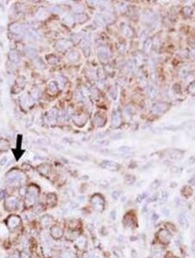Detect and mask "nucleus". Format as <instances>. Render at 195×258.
Here are the masks:
<instances>
[{
  "label": "nucleus",
  "instance_id": "1",
  "mask_svg": "<svg viewBox=\"0 0 195 258\" xmlns=\"http://www.w3.org/2000/svg\"><path fill=\"white\" fill-rule=\"evenodd\" d=\"M26 176L18 170H12L6 176V182L12 186L21 185L25 183Z\"/></svg>",
  "mask_w": 195,
  "mask_h": 258
},
{
  "label": "nucleus",
  "instance_id": "2",
  "mask_svg": "<svg viewBox=\"0 0 195 258\" xmlns=\"http://www.w3.org/2000/svg\"><path fill=\"white\" fill-rule=\"evenodd\" d=\"M39 195V189L36 185H31L25 193V201L24 204L26 208H31L36 204Z\"/></svg>",
  "mask_w": 195,
  "mask_h": 258
},
{
  "label": "nucleus",
  "instance_id": "3",
  "mask_svg": "<svg viewBox=\"0 0 195 258\" xmlns=\"http://www.w3.org/2000/svg\"><path fill=\"white\" fill-rule=\"evenodd\" d=\"M90 204L96 211L102 212L104 210L105 200H104L103 196L100 194H96V195L92 196V197L90 198Z\"/></svg>",
  "mask_w": 195,
  "mask_h": 258
},
{
  "label": "nucleus",
  "instance_id": "4",
  "mask_svg": "<svg viewBox=\"0 0 195 258\" xmlns=\"http://www.w3.org/2000/svg\"><path fill=\"white\" fill-rule=\"evenodd\" d=\"M19 203H20L19 199L17 196H9L6 198L5 202H4V207H5L6 210H9V211L17 210L18 209Z\"/></svg>",
  "mask_w": 195,
  "mask_h": 258
},
{
  "label": "nucleus",
  "instance_id": "5",
  "mask_svg": "<svg viewBox=\"0 0 195 258\" xmlns=\"http://www.w3.org/2000/svg\"><path fill=\"white\" fill-rule=\"evenodd\" d=\"M22 223L21 217L18 215H11L7 217L6 219V225L10 230L16 229L18 226H20Z\"/></svg>",
  "mask_w": 195,
  "mask_h": 258
},
{
  "label": "nucleus",
  "instance_id": "6",
  "mask_svg": "<svg viewBox=\"0 0 195 258\" xmlns=\"http://www.w3.org/2000/svg\"><path fill=\"white\" fill-rule=\"evenodd\" d=\"M10 30H11V32H13L14 34L26 36V34L30 31V28L24 24H20L15 23V24H12L10 25Z\"/></svg>",
  "mask_w": 195,
  "mask_h": 258
},
{
  "label": "nucleus",
  "instance_id": "7",
  "mask_svg": "<svg viewBox=\"0 0 195 258\" xmlns=\"http://www.w3.org/2000/svg\"><path fill=\"white\" fill-rule=\"evenodd\" d=\"M64 230L60 226H51V228H50V236L53 239L59 240V239H61L62 237H64Z\"/></svg>",
  "mask_w": 195,
  "mask_h": 258
},
{
  "label": "nucleus",
  "instance_id": "8",
  "mask_svg": "<svg viewBox=\"0 0 195 258\" xmlns=\"http://www.w3.org/2000/svg\"><path fill=\"white\" fill-rule=\"evenodd\" d=\"M100 166H101L102 168H103V169H106V170L111 171H119L120 169V165L117 162L108 161V160L102 162L101 164H100Z\"/></svg>",
  "mask_w": 195,
  "mask_h": 258
},
{
  "label": "nucleus",
  "instance_id": "9",
  "mask_svg": "<svg viewBox=\"0 0 195 258\" xmlns=\"http://www.w3.org/2000/svg\"><path fill=\"white\" fill-rule=\"evenodd\" d=\"M158 237H159V240L161 241V243H162L164 244L168 243L172 239L171 234L168 232V230H166V229L160 230L158 233Z\"/></svg>",
  "mask_w": 195,
  "mask_h": 258
},
{
  "label": "nucleus",
  "instance_id": "10",
  "mask_svg": "<svg viewBox=\"0 0 195 258\" xmlns=\"http://www.w3.org/2000/svg\"><path fill=\"white\" fill-rule=\"evenodd\" d=\"M178 222H179L180 225L181 226L183 229H188L189 221H188V218L185 213H181L178 215Z\"/></svg>",
  "mask_w": 195,
  "mask_h": 258
},
{
  "label": "nucleus",
  "instance_id": "11",
  "mask_svg": "<svg viewBox=\"0 0 195 258\" xmlns=\"http://www.w3.org/2000/svg\"><path fill=\"white\" fill-rule=\"evenodd\" d=\"M167 109V104H164V103H159V104H155L153 106V112L155 114H159V113H162L164 111H166Z\"/></svg>",
  "mask_w": 195,
  "mask_h": 258
},
{
  "label": "nucleus",
  "instance_id": "12",
  "mask_svg": "<svg viewBox=\"0 0 195 258\" xmlns=\"http://www.w3.org/2000/svg\"><path fill=\"white\" fill-rule=\"evenodd\" d=\"M98 57H99L100 60H102V61H103V62L108 61V58H109L108 51L105 47H101V48L98 50Z\"/></svg>",
  "mask_w": 195,
  "mask_h": 258
},
{
  "label": "nucleus",
  "instance_id": "13",
  "mask_svg": "<svg viewBox=\"0 0 195 258\" xmlns=\"http://www.w3.org/2000/svg\"><path fill=\"white\" fill-rule=\"evenodd\" d=\"M111 125L114 128L118 127L121 123V115L118 111H114L112 114V118H111Z\"/></svg>",
  "mask_w": 195,
  "mask_h": 258
},
{
  "label": "nucleus",
  "instance_id": "14",
  "mask_svg": "<svg viewBox=\"0 0 195 258\" xmlns=\"http://www.w3.org/2000/svg\"><path fill=\"white\" fill-rule=\"evenodd\" d=\"M40 223H41L42 227L47 228V227H49V226H50L52 224V223H53V218H52L50 215H43V217L41 218Z\"/></svg>",
  "mask_w": 195,
  "mask_h": 258
},
{
  "label": "nucleus",
  "instance_id": "15",
  "mask_svg": "<svg viewBox=\"0 0 195 258\" xmlns=\"http://www.w3.org/2000/svg\"><path fill=\"white\" fill-rule=\"evenodd\" d=\"M76 247L78 248V249H80V250H84V248H86V244H87V240L85 237H77L76 240Z\"/></svg>",
  "mask_w": 195,
  "mask_h": 258
},
{
  "label": "nucleus",
  "instance_id": "16",
  "mask_svg": "<svg viewBox=\"0 0 195 258\" xmlns=\"http://www.w3.org/2000/svg\"><path fill=\"white\" fill-rule=\"evenodd\" d=\"M56 201H57V198H56V196L55 194H48V196L46 197V202H47V204L49 205L50 208L56 206Z\"/></svg>",
  "mask_w": 195,
  "mask_h": 258
},
{
  "label": "nucleus",
  "instance_id": "17",
  "mask_svg": "<svg viewBox=\"0 0 195 258\" xmlns=\"http://www.w3.org/2000/svg\"><path fill=\"white\" fill-rule=\"evenodd\" d=\"M69 46H70L69 41H68V40H66V39H62V40H60V41H58V42L56 43V47H57V49H59V51L66 50V49H68Z\"/></svg>",
  "mask_w": 195,
  "mask_h": 258
},
{
  "label": "nucleus",
  "instance_id": "18",
  "mask_svg": "<svg viewBox=\"0 0 195 258\" xmlns=\"http://www.w3.org/2000/svg\"><path fill=\"white\" fill-rule=\"evenodd\" d=\"M183 151H179V150H170L169 151V156L173 158V159H174V160H177V159H180V158H181L182 157V156H183Z\"/></svg>",
  "mask_w": 195,
  "mask_h": 258
},
{
  "label": "nucleus",
  "instance_id": "19",
  "mask_svg": "<svg viewBox=\"0 0 195 258\" xmlns=\"http://www.w3.org/2000/svg\"><path fill=\"white\" fill-rule=\"evenodd\" d=\"M87 119H86V117L84 116V115H78V116H76V118H74V122H75V123H76V125H78V126H83V124H85V123H86Z\"/></svg>",
  "mask_w": 195,
  "mask_h": 258
},
{
  "label": "nucleus",
  "instance_id": "20",
  "mask_svg": "<svg viewBox=\"0 0 195 258\" xmlns=\"http://www.w3.org/2000/svg\"><path fill=\"white\" fill-rule=\"evenodd\" d=\"M106 123V119L105 118L102 117L101 115H96L94 118V123L97 126V127H102L104 125V123Z\"/></svg>",
  "mask_w": 195,
  "mask_h": 258
},
{
  "label": "nucleus",
  "instance_id": "21",
  "mask_svg": "<svg viewBox=\"0 0 195 258\" xmlns=\"http://www.w3.org/2000/svg\"><path fill=\"white\" fill-rule=\"evenodd\" d=\"M37 170H38V171H39L40 174H42L43 176H47V175H49V173H50V165H48V164H43V165L39 166Z\"/></svg>",
  "mask_w": 195,
  "mask_h": 258
},
{
  "label": "nucleus",
  "instance_id": "22",
  "mask_svg": "<svg viewBox=\"0 0 195 258\" xmlns=\"http://www.w3.org/2000/svg\"><path fill=\"white\" fill-rule=\"evenodd\" d=\"M49 90L51 93H56L58 91V86H57V83L56 81H50L49 83Z\"/></svg>",
  "mask_w": 195,
  "mask_h": 258
},
{
  "label": "nucleus",
  "instance_id": "23",
  "mask_svg": "<svg viewBox=\"0 0 195 258\" xmlns=\"http://www.w3.org/2000/svg\"><path fill=\"white\" fill-rule=\"evenodd\" d=\"M163 249L161 246H154L153 248V255L155 257H159L162 255Z\"/></svg>",
  "mask_w": 195,
  "mask_h": 258
},
{
  "label": "nucleus",
  "instance_id": "24",
  "mask_svg": "<svg viewBox=\"0 0 195 258\" xmlns=\"http://www.w3.org/2000/svg\"><path fill=\"white\" fill-rule=\"evenodd\" d=\"M9 58L13 64H18L19 62V57L15 51H11L9 53Z\"/></svg>",
  "mask_w": 195,
  "mask_h": 258
},
{
  "label": "nucleus",
  "instance_id": "25",
  "mask_svg": "<svg viewBox=\"0 0 195 258\" xmlns=\"http://www.w3.org/2000/svg\"><path fill=\"white\" fill-rule=\"evenodd\" d=\"M57 117H58V110L56 109H53L50 111L49 113V120L50 122L51 121H56L57 119Z\"/></svg>",
  "mask_w": 195,
  "mask_h": 258
},
{
  "label": "nucleus",
  "instance_id": "26",
  "mask_svg": "<svg viewBox=\"0 0 195 258\" xmlns=\"http://www.w3.org/2000/svg\"><path fill=\"white\" fill-rule=\"evenodd\" d=\"M180 192L186 197H189L193 194V190L190 187H188V186H185V187H183V189L180 190Z\"/></svg>",
  "mask_w": 195,
  "mask_h": 258
},
{
  "label": "nucleus",
  "instance_id": "27",
  "mask_svg": "<svg viewBox=\"0 0 195 258\" xmlns=\"http://www.w3.org/2000/svg\"><path fill=\"white\" fill-rule=\"evenodd\" d=\"M124 225L126 228H132L134 225V221L133 217H129V215H125L124 218Z\"/></svg>",
  "mask_w": 195,
  "mask_h": 258
},
{
  "label": "nucleus",
  "instance_id": "28",
  "mask_svg": "<svg viewBox=\"0 0 195 258\" xmlns=\"http://www.w3.org/2000/svg\"><path fill=\"white\" fill-rule=\"evenodd\" d=\"M60 258H76V256L73 252L69 250H65L62 252Z\"/></svg>",
  "mask_w": 195,
  "mask_h": 258
},
{
  "label": "nucleus",
  "instance_id": "29",
  "mask_svg": "<svg viewBox=\"0 0 195 258\" xmlns=\"http://www.w3.org/2000/svg\"><path fill=\"white\" fill-rule=\"evenodd\" d=\"M26 54H27V56H28L29 57L33 58V57H36V54H37V52H36V50H35L33 47L29 46V47H27V48H26Z\"/></svg>",
  "mask_w": 195,
  "mask_h": 258
},
{
  "label": "nucleus",
  "instance_id": "30",
  "mask_svg": "<svg viewBox=\"0 0 195 258\" xmlns=\"http://www.w3.org/2000/svg\"><path fill=\"white\" fill-rule=\"evenodd\" d=\"M148 94L149 95V97H154L157 96L158 91H157L156 89L153 88V86H148Z\"/></svg>",
  "mask_w": 195,
  "mask_h": 258
},
{
  "label": "nucleus",
  "instance_id": "31",
  "mask_svg": "<svg viewBox=\"0 0 195 258\" xmlns=\"http://www.w3.org/2000/svg\"><path fill=\"white\" fill-rule=\"evenodd\" d=\"M78 57H79V55H78V53L76 52V51H71L69 53V55H68V57H69V59L70 60V61H76L77 59H78Z\"/></svg>",
  "mask_w": 195,
  "mask_h": 258
},
{
  "label": "nucleus",
  "instance_id": "32",
  "mask_svg": "<svg viewBox=\"0 0 195 258\" xmlns=\"http://www.w3.org/2000/svg\"><path fill=\"white\" fill-rule=\"evenodd\" d=\"M124 179H125V182L128 184H132L135 182V177L132 175H127Z\"/></svg>",
  "mask_w": 195,
  "mask_h": 258
},
{
  "label": "nucleus",
  "instance_id": "33",
  "mask_svg": "<svg viewBox=\"0 0 195 258\" xmlns=\"http://www.w3.org/2000/svg\"><path fill=\"white\" fill-rule=\"evenodd\" d=\"M87 19H88V17H87L85 14H76V20H77L78 22H84L86 21Z\"/></svg>",
  "mask_w": 195,
  "mask_h": 258
},
{
  "label": "nucleus",
  "instance_id": "34",
  "mask_svg": "<svg viewBox=\"0 0 195 258\" xmlns=\"http://www.w3.org/2000/svg\"><path fill=\"white\" fill-rule=\"evenodd\" d=\"M9 147V143L5 140H0V150L4 151Z\"/></svg>",
  "mask_w": 195,
  "mask_h": 258
},
{
  "label": "nucleus",
  "instance_id": "35",
  "mask_svg": "<svg viewBox=\"0 0 195 258\" xmlns=\"http://www.w3.org/2000/svg\"><path fill=\"white\" fill-rule=\"evenodd\" d=\"M103 82H104V76H103V72H102V70H99V71H98V83H99L101 85H102Z\"/></svg>",
  "mask_w": 195,
  "mask_h": 258
},
{
  "label": "nucleus",
  "instance_id": "36",
  "mask_svg": "<svg viewBox=\"0 0 195 258\" xmlns=\"http://www.w3.org/2000/svg\"><path fill=\"white\" fill-rule=\"evenodd\" d=\"M167 197H168V193L167 191H162L161 195V199H160L161 204H165L166 201L167 200Z\"/></svg>",
  "mask_w": 195,
  "mask_h": 258
},
{
  "label": "nucleus",
  "instance_id": "37",
  "mask_svg": "<svg viewBox=\"0 0 195 258\" xmlns=\"http://www.w3.org/2000/svg\"><path fill=\"white\" fill-rule=\"evenodd\" d=\"M187 90H188V91H189L191 94L195 95V80L193 81L192 83H190V85L187 87Z\"/></svg>",
  "mask_w": 195,
  "mask_h": 258
},
{
  "label": "nucleus",
  "instance_id": "38",
  "mask_svg": "<svg viewBox=\"0 0 195 258\" xmlns=\"http://www.w3.org/2000/svg\"><path fill=\"white\" fill-rule=\"evenodd\" d=\"M75 97H76V99L78 102L83 100V92L80 91L79 90H77L76 92H75Z\"/></svg>",
  "mask_w": 195,
  "mask_h": 258
},
{
  "label": "nucleus",
  "instance_id": "39",
  "mask_svg": "<svg viewBox=\"0 0 195 258\" xmlns=\"http://www.w3.org/2000/svg\"><path fill=\"white\" fill-rule=\"evenodd\" d=\"M161 181H159V180H156V181H154L153 183H151V185H150V189H152V190H156V189H158L160 186H161Z\"/></svg>",
  "mask_w": 195,
  "mask_h": 258
},
{
  "label": "nucleus",
  "instance_id": "40",
  "mask_svg": "<svg viewBox=\"0 0 195 258\" xmlns=\"http://www.w3.org/2000/svg\"><path fill=\"white\" fill-rule=\"evenodd\" d=\"M117 94H118V92H117V89H116V88H113V89H111L109 95H110V97H112L113 99H116V97H117Z\"/></svg>",
  "mask_w": 195,
  "mask_h": 258
},
{
  "label": "nucleus",
  "instance_id": "41",
  "mask_svg": "<svg viewBox=\"0 0 195 258\" xmlns=\"http://www.w3.org/2000/svg\"><path fill=\"white\" fill-rule=\"evenodd\" d=\"M48 61H49L50 64H51V65H55V64H56L59 60H58V58H57L56 57H55V56H50V57H48Z\"/></svg>",
  "mask_w": 195,
  "mask_h": 258
},
{
  "label": "nucleus",
  "instance_id": "42",
  "mask_svg": "<svg viewBox=\"0 0 195 258\" xmlns=\"http://www.w3.org/2000/svg\"><path fill=\"white\" fill-rule=\"evenodd\" d=\"M148 197V194L147 193H143L141 194V195H140L138 197H137V199H136V201H137V203H141L145 198H147Z\"/></svg>",
  "mask_w": 195,
  "mask_h": 258
},
{
  "label": "nucleus",
  "instance_id": "43",
  "mask_svg": "<svg viewBox=\"0 0 195 258\" xmlns=\"http://www.w3.org/2000/svg\"><path fill=\"white\" fill-rule=\"evenodd\" d=\"M161 213H162V215H164V216H166V217H168V216L170 215V210H169L168 209H166V208H164V209H161Z\"/></svg>",
  "mask_w": 195,
  "mask_h": 258
},
{
  "label": "nucleus",
  "instance_id": "44",
  "mask_svg": "<svg viewBox=\"0 0 195 258\" xmlns=\"http://www.w3.org/2000/svg\"><path fill=\"white\" fill-rule=\"evenodd\" d=\"M120 194H121V192H120L119 190H115V191L112 192V197H113L115 200H117V199L119 198Z\"/></svg>",
  "mask_w": 195,
  "mask_h": 258
},
{
  "label": "nucleus",
  "instance_id": "45",
  "mask_svg": "<svg viewBox=\"0 0 195 258\" xmlns=\"http://www.w3.org/2000/svg\"><path fill=\"white\" fill-rule=\"evenodd\" d=\"M174 205H175L176 207L181 206V200H180V197H175V198H174Z\"/></svg>",
  "mask_w": 195,
  "mask_h": 258
},
{
  "label": "nucleus",
  "instance_id": "46",
  "mask_svg": "<svg viewBox=\"0 0 195 258\" xmlns=\"http://www.w3.org/2000/svg\"><path fill=\"white\" fill-rule=\"evenodd\" d=\"M120 151H122V152H129V151H131V148L129 147H121L119 149Z\"/></svg>",
  "mask_w": 195,
  "mask_h": 258
},
{
  "label": "nucleus",
  "instance_id": "47",
  "mask_svg": "<svg viewBox=\"0 0 195 258\" xmlns=\"http://www.w3.org/2000/svg\"><path fill=\"white\" fill-rule=\"evenodd\" d=\"M171 171L173 172V173H179V172L182 171V169L180 170L179 167H173V169H172V171Z\"/></svg>",
  "mask_w": 195,
  "mask_h": 258
},
{
  "label": "nucleus",
  "instance_id": "48",
  "mask_svg": "<svg viewBox=\"0 0 195 258\" xmlns=\"http://www.w3.org/2000/svg\"><path fill=\"white\" fill-rule=\"evenodd\" d=\"M83 258H92L91 257V256H90V254L88 253V252H87V251H84L83 252V257H82Z\"/></svg>",
  "mask_w": 195,
  "mask_h": 258
},
{
  "label": "nucleus",
  "instance_id": "49",
  "mask_svg": "<svg viewBox=\"0 0 195 258\" xmlns=\"http://www.w3.org/2000/svg\"><path fill=\"white\" fill-rule=\"evenodd\" d=\"M110 215H111V218H112L113 220H115V218H116V211H115V210H112L111 213H110Z\"/></svg>",
  "mask_w": 195,
  "mask_h": 258
},
{
  "label": "nucleus",
  "instance_id": "50",
  "mask_svg": "<svg viewBox=\"0 0 195 258\" xmlns=\"http://www.w3.org/2000/svg\"><path fill=\"white\" fill-rule=\"evenodd\" d=\"M20 258H29V254L26 253L25 251H23V252L21 253Z\"/></svg>",
  "mask_w": 195,
  "mask_h": 258
},
{
  "label": "nucleus",
  "instance_id": "51",
  "mask_svg": "<svg viewBox=\"0 0 195 258\" xmlns=\"http://www.w3.org/2000/svg\"><path fill=\"white\" fill-rule=\"evenodd\" d=\"M188 183H190L191 185H195V176H193V177L188 181Z\"/></svg>",
  "mask_w": 195,
  "mask_h": 258
},
{
  "label": "nucleus",
  "instance_id": "52",
  "mask_svg": "<svg viewBox=\"0 0 195 258\" xmlns=\"http://www.w3.org/2000/svg\"><path fill=\"white\" fill-rule=\"evenodd\" d=\"M132 258H137V252L134 249L132 250Z\"/></svg>",
  "mask_w": 195,
  "mask_h": 258
},
{
  "label": "nucleus",
  "instance_id": "53",
  "mask_svg": "<svg viewBox=\"0 0 195 258\" xmlns=\"http://www.w3.org/2000/svg\"><path fill=\"white\" fill-rule=\"evenodd\" d=\"M157 219H159V215H158V214H156V213L153 214L152 220H153V221H155V220H157Z\"/></svg>",
  "mask_w": 195,
  "mask_h": 258
},
{
  "label": "nucleus",
  "instance_id": "54",
  "mask_svg": "<svg viewBox=\"0 0 195 258\" xmlns=\"http://www.w3.org/2000/svg\"><path fill=\"white\" fill-rule=\"evenodd\" d=\"M192 251H193L194 253L195 252V240H194L193 243H192Z\"/></svg>",
  "mask_w": 195,
  "mask_h": 258
},
{
  "label": "nucleus",
  "instance_id": "55",
  "mask_svg": "<svg viewBox=\"0 0 195 258\" xmlns=\"http://www.w3.org/2000/svg\"><path fill=\"white\" fill-rule=\"evenodd\" d=\"M5 160H7V157H4V158L2 159V162H0V164H1V165H4V164L6 162Z\"/></svg>",
  "mask_w": 195,
  "mask_h": 258
},
{
  "label": "nucleus",
  "instance_id": "56",
  "mask_svg": "<svg viewBox=\"0 0 195 258\" xmlns=\"http://www.w3.org/2000/svg\"><path fill=\"white\" fill-rule=\"evenodd\" d=\"M194 202H195V197H194Z\"/></svg>",
  "mask_w": 195,
  "mask_h": 258
},
{
  "label": "nucleus",
  "instance_id": "57",
  "mask_svg": "<svg viewBox=\"0 0 195 258\" xmlns=\"http://www.w3.org/2000/svg\"><path fill=\"white\" fill-rule=\"evenodd\" d=\"M194 254H195V252H194Z\"/></svg>",
  "mask_w": 195,
  "mask_h": 258
}]
</instances>
